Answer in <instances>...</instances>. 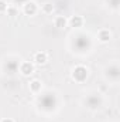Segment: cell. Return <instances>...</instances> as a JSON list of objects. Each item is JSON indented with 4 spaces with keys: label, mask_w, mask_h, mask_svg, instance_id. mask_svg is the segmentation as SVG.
Returning a JSON list of instances; mask_svg holds the SVG:
<instances>
[{
    "label": "cell",
    "mask_w": 120,
    "mask_h": 122,
    "mask_svg": "<svg viewBox=\"0 0 120 122\" xmlns=\"http://www.w3.org/2000/svg\"><path fill=\"white\" fill-rule=\"evenodd\" d=\"M86 77H88V70H86L83 65L75 67V70H74V72H72V78H74L75 81L83 82V81L86 80Z\"/></svg>",
    "instance_id": "1"
},
{
    "label": "cell",
    "mask_w": 120,
    "mask_h": 122,
    "mask_svg": "<svg viewBox=\"0 0 120 122\" xmlns=\"http://www.w3.org/2000/svg\"><path fill=\"white\" fill-rule=\"evenodd\" d=\"M23 11L26 16H34L37 11H38V6L35 1H27L23 7Z\"/></svg>",
    "instance_id": "2"
},
{
    "label": "cell",
    "mask_w": 120,
    "mask_h": 122,
    "mask_svg": "<svg viewBox=\"0 0 120 122\" xmlns=\"http://www.w3.org/2000/svg\"><path fill=\"white\" fill-rule=\"evenodd\" d=\"M20 72H21L23 75H26V77L31 75V74L34 72V64L30 62V61H24V62H21V65H20Z\"/></svg>",
    "instance_id": "3"
},
{
    "label": "cell",
    "mask_w": 120,
    "mask_h": 122,
    "mask_svg": "<svg viewBox=\"0 0 120 122\" xmlns=\"http://www.w3.org/2000/svg\"><path fill=\"white\" fill-rule=\"evenodd\" d=\"M97 40L100 41V43H109L110 40H112V33L109 29H102V30H99L97 33Z\"/></svg>",
    "instance_id": "4"
},
{
    "label": "cell",
    "mask_w": 120,
    "mask_h": 122,
    "mask_svg": "<svg viewBox=\"0 0 120 122\" xmlns=\"http://www.w3.org/2000/svg\"><path fill=\"white\" fill-rule=\"evenodd\" d=\"M48 61V56L45 51H38L34 54V62L38 64V65H44L45 62Z\"/></svg>",
    "instance_id": "5"
},
{
    "label": "cell",
    "mask_w": 120,
    "mask_h": 122,
    "mask_svg": "<svg viewBox=\"0 0 120 122\" xmlns=\"http://www.w3.org/2000/svg\"><path fill=\"white\" fill-rule=\"evenodd\" d=\"M68 24L71 27H81L83 24V19L81 16H72L69 20H68Z\"/></svg>",
    "instance_id": "6"
},
{
    "label": "cell",
    "mask_w": 120,
    "mask_h": 122,
    "mask_svg": "<svg viewBox=\"0 0 120 122\" xmlns=\"http://www.w3.org/2000/svg\"><path fill=\"white\" fill-rule=\"evenodd\" d=\"M54 24H55L57 29H65V27L68 26V20H66L64 16H57V17L54 19Z\"/></svg>",
    "instance_id": "7"
},
{
    "label": "cell",
    "mask_w": 120,
    "mask_h": 122,
    "mask_svg": "<svg viewBox=\"0 0 120 122\" xmlns=\"http://www.w3.org/2000/svg\"><path fill=\"white\" fill-rule=\"evenodd\" d=\"M41 88H42V84H41V81H38V80H32L30 82V91L32 94H38V92L41 91Z\"/></svg>",
    "instance_id": "8"
},
{
    "label": "cell",
    "mask_w": 120,
    "mask_h": 122,
    "mask_svg": "<svg viewBox=\"0 0 120 122\" xmlns=\"http://www.w3.org/2000/svg\"><path fill=\"white\" fill-rule=\"evenodd\" d=\"M6 13H7V16H10V17H16V16H18V9H17L16 6H7Z\"/></svg>",
    "instance_id": "9"
},
{
    "label": "cell",
    "mask_w": 120,
    "mask_h": 122,
    "mask_svg": "<svg viewBox=\"0 0 120 122\" xmlns=\"http://www.w3.org/2000/svg\"><path fill=\"white\" fill-rule=\"evenodd\" d=\"M42 11H44L45 14H51V13L54 11V4H51V3H45V4L42 6Z\"/></svg>",
    "instance_id": "10"
},
{
    "label": "cell",
    "mask_w": 120,
    "mask_h": 122,
    "mask_svg": "<svg viewBox=\"0 0 120 122\" xmlns=\"http://www.w3.org/2000/svg\"><path fill=\"white\" fill-rule=\"evenodd\" d=\"M7 10V3L4 0H0V13H6Z\"/></svg>",
    "instance_id": "11"
},
{
    "label": "cell",
    "mask_w": 120,
    "mask_h": 122,
    "mask_svg": "<svg viewBox=\"0 0 120 122\" xmlns=\"http://www.w3.org/2000/svg\"><path fill=\"white\" fill-rule=\"evenodd\" d=\"M0 122H14V121H13L11 118H4V119H1Z\"/></svg>",
    "instance_id": "12"
}]
</instances>
